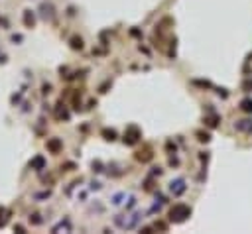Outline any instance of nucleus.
<instances>
[{
  "label": "nucleus",
  "instance_id": "nucleus-1",
  "mask_svg": "<svg viewBox=\"0 0 252 234\" xmlns=\"http://www.w3.org/2000/svg\"><path fill=\"white\" fill-rule=\"evenodd\" d=\"M242 110H246V112H252V100H244V102H242Z\"/></svg>",
  "mask_w": 252,
  "mask_h": 234
}]
</instances>
